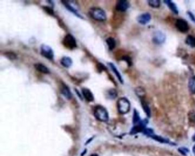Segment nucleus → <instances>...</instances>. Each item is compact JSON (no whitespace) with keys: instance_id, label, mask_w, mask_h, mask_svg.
<instances>
[{"instance_id":"obj_6","label":"nucleus","mask_w":195,"mask_h":156,"mask_svg":"<svg viewBox=\"0 0 195 156\" xmlns=\"http://www.w3.org/2000/svg\"><path fill=\"white\" fill-rule=\"evenodd\" d=\"M166 38H167L166 35H165L163 32L160 31H157L153 33L152 41L153 42V44L156 45H161L165 42Z\"/></svg>"},{"instance_id":"obj_2","label":"nucleus","mask_w":195,"mask_h":156,"mask_svg":"<svg viewBox=\"0 0 195 156\" xmlns=\"http://www.w3.org/2000/svg\"><path fill=\"white\" fill-rule=\"evenodd\" d=\"M117 108L119 113L125 115L128 113L131 109V103L126 97H121L117 101Z\"/></svg>"},{"instance_id":"obj_18","label":"nucleus","mask_w":195,"mask_h":156,"mask_svg":"<svg viewBox=\"0 0 195 156\" xmlns=\"http://www.w3.org/2000/svg\"><path fill=\"white\" fill-rule=\"evenodd\" d=\"M188 88L192 94H195V76L189 78L188 81Z\"/></svg>"},{"instance_id":"obj_26","label":"nucleus","mask_w":195,"mask_h":156,"mask_svg":"<svg viewBox=\"0 0 195 156\" xmlns=\"http://www.w3.org/2000/svg\"><path fill=\"white\" fill-rule=\"evenodd\" d=\"M121 59L126 62L128 66H131L132 65V58L130 56H128V55H124V56H122Z\"/></svg>"},{"instance_id":"obj_34","label":"nucleus","mask_w":195,"mask_h":156,"mask_svg":"<svg viewBox=\"0 0 195 156\" xmlns=\"http://www.w3.org/2000/svg\"><path fill=\"white\" fill-rule=\"evenodd\" d=\"M193 139L194 141H195V135H193Z\"/></svg>"},{"instance_id":"obj_27","label":"nucleus","mask_w":195,"mask_h":156,"mask_svg":"<svg viewBox=\"0 0 195 156\" xmlns=\"http://www.w3.org/2000/svg\"><path fill=\"white\" fill-rule=\"evenodd\" d=\"M97 69L99 73H102L103 71L107 70V68L104 66V64H102V63H98L97 65Z\"/></svg>"},{"instance_id":"obj_14","label":"nucleus","mask_w":195,"mask_h":156,"mask_svg":"<svg viewBox=\"0 0 195 156\" xmlns=\"http://www.w3.org/2000/svg\"><path fill=\"white\" fill-rule=\"evenodd\" d=\"M164 3L167 5L168 7L171 10L174 14L178 15V9L176 4L172 2L171 0H164Z\"/></svg>"},{"instance_id":"obj_33","label":"nucleus","mask_w":195,"mask_h":156,"mask_svg":"<svg viewBox=\"0 0 195 156\" xmlns=\"http://www.w3.org/2000/svg\"><path fill=\"white\" fill-rule=\"evenodd\" d=\"M91 156H98L97 154H92Z\"/></svg>"},{"instance_id":"obj_13","label":"nucleus","mask_w":195,"mask_h":156,"mask_svg":"<svg viewBox=\"0 0 195 156\" xmlns=\"http://www.w3.org/2000/svg\"><path fill=\"white\" fill-rule=\"evenodd\" d=\"M108 65L110 67V68L113 71V72L115 73L116 76L117 77V78L119 80L120 83H121V84H123L124 83V80H123V78H122V76H121V74H120V73L119 72V71L117 69V68H116V66H115V64L112 63H108Z\"/></svg>"},{"instance_id":"obj_32","label":"nucleus","mask_w":195,"mask_h":156,"mask_svg":"<svg viewBox=\"0 0 195 156\" xmlns=\"http://www.w3.org/2000/svg\"><path fill=\"white\" fill-rule=\"evenodd\" d=\"M193 153H194V154L195 155V145L194 146V147L193 148Z\"/></svg>"},{"instance_id":"obj_31","label":"nucleus","mask_w":195,"mask_h":156,"mask_svg":"<svg viewBox=\"0 0 195 156\" xmlns=\"http://www.w3.org/2000/svg\"><path fill=\"white\" fill-rule=\"evenodd\" d=\"M75 91H76V92L77 94V96H78V97L80 98L81 100H83V98H82V97H81V94L80 93V92L78 91V90H77V89H75Z\"/></svg>"},{"instance_id":"obj_30","label":"nucleus","mask_w":195,"mask_h":156,"mask_svg":"<svg viewBox=\"0 0 195 156\" xmlns=\"http://www.w3.org/2000/svg\"><path fill=\"white\" fill-rule=\"evenodd\" d=\"M187 15H188V17L190 18V20L192 22H193L194 23H195V16L193 13L191 12H190V11H188L187 12Z\"/></svg>"},{"instance_id":"obj_28","label":"nucleus","mask_w":195,"mask_h":156,"mask_svg":"<svg viewBox=\"0 0 195 156\" xmlns=\"http://www.w3.org/2000/svg\"><path fill=\"white\" fill-rule=\"evenodd\" d=\"M42 8L44 11H45L46 12L49 14L50 16H53L55 14L54 13V11L52 9L51 7H42Z\"/></svg>"},{"instance_id":"obj_22","label":"nucleus","mask_w":195,"mask_h":156,"mask_svg":"<svg viewBox=\"0 0 195 156\" xmlns=\"http://www.w3.org/2000/svg\"><path fill=\"white\" fill-rule=\"evenodd\" d=\"M185 43L187 45L191 46V48L195 47V37L192 35H189L185 40Z\"/></svg>"},{"instance_id":"obj_8","label":"nucleus","mask_w":195,"mask_h":156,"mask_svg":"<svg viewBox=\"0 0 195 156\" xmlns=\"http://www.w3.org/2000/svg\"><path fill=\"white\" fill-rule=\"evenodd\" d=\"M72 1H66V0H65V1H61V2L64 5V6L66 7L68 11L70 12H72L75 16H76L77 17L83 19L84 17L79 13L77 9L75 7L73 6V5H72L73 3H72Z\"/></svg>"},{"instance_id":"obj_16","label":"nucleus","mask_w":195,"mask_h":156,"mask_svg":"<svg viewBox=\"0 0 195 156\" xmlns=\"http://www.w3.org/2000/svg\"><path fill=\"white\" fill-rule=\"evenodd\" d=\"M60 63L64 67L69 68L72 65L73 61L72 59L68 56H64L60 60Z\"/></svg>"},{"instance_id":"obj_20","label":"nucleus","mask_w":195,"mask_h":156,"mask_svg":"<svg viewBox=\"0 0 195 156\" xmlns=\"http://www.w3.org/2000/svg\"><path fill=\"white\" fill-rule=\"evenodd\" d=\"M117 92L115 89H111L107 92L106 96L109 100H114L117 97Z\"/></svg>"},{"instance_id":"obj_24","label":"nucleus","mask_w":195,"mask_h":156,"mask_svg":"<svg viewBox=\"0 0 195 156\" xmlns=\"http://www.w3.org/2000/svg\"><path fill=\"white\" fill-rule=\"evenodd\" d=\"M147 2L150 7L157 9L160 7L161 1L160 0H149Z\"/></svg>"},{"instance_id":"obj_23","label":"nucleus","mask_w":195,"mask_h":156,"mask_svg":"<svg viewBox=\"0 0 195 156\" xmlns=\"http://www.w3.org/2000/svg\"><path fill=\"white\" fill-rule=\"evenodd\" d=\"M141 121V120L140 119L139 112L136 109H134L133 115V124L135 125H137Z\"/></svg>"},{"instance_id":"obj_25","label":"nucleus","mask_w":195,"mask_h":156,"mask_svg":"<svg viewBox=\"0 0 195 156\" xmlns=\"http://www.w3.org/2000/svg\"><path fill=\"white\" fill-rule=\"evenodd\" d=\"M4 56L7 59H10L11 61H14L17 59V54L13 52H7L4 53Z\"/></svg>"},{"instance_id":"obj_9","label":"nucleus","mask_w":195,"mask_h":156,"mask_svg":"<svg viewBox=\"0 0 195 156\" xmlns=\"http://www.w3.org/2000/svg\"><path fill=\"white\" fill-rule=\"evenodd\" d=\"M152 16L150 13H144L143 14H140L136 18V20L138 23L142 25L148 24L151 21Z\"/></svg>"},{"instance_id":"obj_10","label":"nucleus","mask_w":195,"mask_h":156,"mask_svg":"<svg viewBox=\"0 0 195 156\" xmlns=\"http://www.w3.org/2000/svg\"><path fill=\"white\" fill-rule=\"evenodd\" d=\"M130 7V4L128 1L120 0L116 5V9L120 12H124L127 11Z\"/></svg>"},{"instance_id":"obj_4","label":"nucleus","mask_w":195,"mask_h":156,"mask_svg":"<svg viewBox=\"0 0 195 156\" xmlns=\"http://www.w3.org/2000/svg\"><path fill=\"white\" fill-rule=\"evenodd\" d=\"M63 44L66 49L73 50L77 47L76 40L70 34L66 35L63 40Z\"/></svg>"},{"instance_id":"obj_1","label":"nucleus","mask_w":195,"mask_h":156,"mask_svg":"<svg viewBox=\"0 0 195 156\" xmlns=\"http://www.w3.org/2000/svg\"><path fill=\"white\" fill-rule=\"evenodd\" d=\"M95 118L100 121L107 122L109 120V114L107 109L102 105H97L94 110Z\"/></svg>"},{"instance_id":"obj_5","label":"nucleus","mask_w":195,"mask_h":156,"mask_svg":"<svg viewBox=\"0 0 195 156\" xmlns=\"http://www.w3.org/2000/svg\"><path fill=\"white\" fill-rule=\"evenodd\" d=\"M40 52L41 54L46 59L49 60H53L54 59V52L52 48L49 45L42 44L41 46Z\"/></svg>"},{"instance_id":"obj_17","label":"nucleus","mask_w":195,"mask_h":156,"mask_svg":"<svg viewBox=\"0 0 195 156\" xmlns=\"http://www.w3.org/2000/svg\"><path fill=\"white\" fill-rule=\"evenodd\" d=\"M140 100V102H141V105L143 111L145 113L146 116L150 117V115H151V111H150V109L148 104L146 102L145 98H141Z\"/></svg>"},{"instance_id":"obj_29","label":"nucleus","mask_w":195,"mask_h":156,"mask_svg":"<svg viewBox=\"0 0 195 156\" xmlns=\"http://www.w3.org/2000/svg\"><path fill=\"white\" fill-rule=\"evenodd\" d=\"M188 117H189V121H190L195 122V111H189V114H188Z\"/></svg>"},{"instance_id":"obj_19","label":"nucleus","mask_w":195,"mask_h":156,"mask_svg":"<svg viewBox=\"0 0 195 156\" xmlns=\"http://www.w3.org/2000/svg\"><path fill=\"white\" fill-rule=\"evenodd\" d=\"M106 43L108 45V48L110 50H113L116 46V42L115 38L113 37H108L106 40Z\"/></svg>"},{"instance_id":"obj_3","label":"nucleus","mask_w":195,"mask_h":156,"mask_svg":"<svg viewBox=\"0 0 195 156\" xmlns=\"http://www.w3.org/2000/svg\"><path fill=\"white\" fill-rule=\"evenodd\" d=\"M89 14L91 17L98 21H105L107 20V14L100 7H92L89 10Z\"/></svg>"},{"instance_id":"obj_15","label":"nucleus","mask_w":195,"mask_h":156,"mask_svg":"<svg viewBox=\"0 0 195 156\" xmlns=\"http://www.w3.org/2000/svg\"><path fill=\"white\" fill-rule=\"evenodd\" d=\"M34 67H35L36 70H37L38 72H40V73H44V74H46L50 73L49 69L45 65H44V64H41V63L35 64L34 65Z\"/></svg>"},{"instance_id":"obj_7","label":"nucleus","mask_w":195,"mask_h":156,"mask_svg":"<svg viewBox=\"0 0 195 156\" xmlns=\"http://www.w3.org/2000/svg\"><path fill=\"white\" fill-rule=\"evenodd\" d=\"M175 26L178 31L182 33H186L189 30L188 22L182 18H178L176 20Z\"/></svg>"},{"instance_id":"obj_12","label":"nucleus","mask_w":195,"mask_h":156,"mask_svg":"<svg viewBox=\"0 0 195 156\" xmlns=\"http://www.w3.org/2000/svg\"><path fill=\"white\" fill-rule=\"evenodd\" d=\"M61 93L68 100H70L72 98V94L70 90L69 87L65 83H63L60 88Z\"/></svg>"},{"instance_id":"obj_11","label":"nucleus","mask_w":195,"mask_h":156,"mask_svg":"<svg viewBox=\"0 0 195 156\" xmlns=\"http://www.w3.org/2000/svg\"><path fill=\"white\" fill-rule=\"evenodd\" d=\"M81 91L83 97L88 102H93L94 100V95L90 89L84 87L82 89Z\"/></svg>"},{"instance_id":"obj_21","label":"nucleus","mask_w":195,"mask_h":156,"mask_svg":"<svg viewBox=\"0 0 195 156\" xmlns=\"http://www.w3.org/2000/svg\"><path fill=\"white\" fill-rule=\"evenodd\" d=\"M135 93L139 97L140 99L145 98V95H146L145 90H144V89L142 87H136V89H135Z\"/></svg>"}]
</instances>
